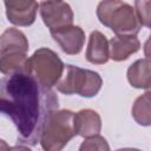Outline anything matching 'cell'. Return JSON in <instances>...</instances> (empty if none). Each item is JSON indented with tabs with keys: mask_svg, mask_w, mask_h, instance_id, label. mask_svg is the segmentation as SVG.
Returning a JSON list of instances; mask_svg holds the SVG:
<instances>
[{
	"mask_svg": "<svg viewBox=\"0 0 151 151\" xmlns=\"http://www.w3.org/2000/svg\"><path fill=\"white\" fill-rule=\"evenodd\" d=\"M58 106L57 93L31 73L6 74L0 79V113L15 125L20 144L37 145L46 119Z\"/></svg>",
	"mask_w": 151,
	"mask_h": 151,
	"instance_id": "obj_1",
	"label": "cell"
},
{
	"mask_svg": "<svg viewBox=\"0 0 151 151\" xmlns=\"http://www.w3.org/2000/svg\"><path fill=\"white\" fill-rule=\"evenodd\" d=\"M97 17L117 35H137L142 28L134 9L122 0H101L97 6Z\"/></svg>",
	"mask_w": 151,
	"mask_h": 151,
	"instance_id": "obj_2",
	"label": "cell"
},
{
	"mask_svg": "<svg viewBox=\"0 0 151 151\" xmlns=\"http://www.w3.org/2000/svg\"><path fill=\"white\" fill-rule=\"evenodd\" d=\"M74 136H77L74 126V112L70 110H55L46 119L40 144L46 151L61 150Z\"/></svg>",
	"mask_w": 151,
	"mask_h": 151,
	"instance_id": "obj_3",
	"label": "cell"
},
{
	"mask_svg": "<svg viewBox=\"0 0 151 151\" xmlns=\"http://www.w3.org/2000/svg\"><path fill=\"white\" fill-rule=\"evenodd\" d=\"M55 85L58 91L64 94H78L80 97L91 98L97 96L100 91L103 79L99 73L94 71L66 65L61 78Z\"/></svg>",
	"mask_w": 151,
	"mask_h": 151,
	"instance_id": "obj_4",
	"label": "cell"
},
{
	"mask_svg": "<svg viewBox=\"0 0 151 151\" xmlns=\"http://www.w3.org/2000/svg\"><path fill=\"white\" fill-rule=\"evenodd\" d=\"M31 74L47 87L54 86L64 73L65 65L59 55L50 48L41 47L29 58Z\"/></svg>",
	"mask_w": 151,
	"mask_h": 151,
	"instance_id": "obj_5",
	"label": "cell"
},
{
	"mask_svg": "<svg viewBox=\"0 0 151 151\" xmlns=\"http://www.w3.org/2000/svg\"><path fill=\"white\" fill-rule=\"evenodd\" d=\"M40 15L50 32L70 26L73 22L72 8L63 0H44L40 4Z\"/></svg>",
	"mask_w": 151,
	"mask_h": 151,
	"instance_id": "obj_6",
	"label": "cell"
},
{
	"mask_svg": "<svg viewBox=\"0 0 151 151\" xmlns=\"http://www.w3.org/2000/svg\"><path fill=\"white\" fill-rule=\"evenodd\" d=\"M6 17L15 26H31L37 15V0H5Z\"/></svg>",
	"mask_w": 151,
	"mask_h": 151,
	"instance_id": "obj_7",
	"label": "cell"
},
{
	"mask_svg": "<svg viewBox=\"0 0 151 151\" xmlns=\"http://www.w3.org/2000/svg\"><path fill=\"white\" fill-rule=\"evenodd\" d=\"M53 40L59 45L61 51L66 54H78L85 42V33L79 26H66L59 29L51 31Z\"/></svg>",
	"mask_w": 151,
	"mask_h": 151,
	"instance_id": "obj_8",
	"label": "cell"
},
{
	"mask_svg": "<svg viewBox=\"0 0 151 151\" xmlns=\"http://www.w3.org/2000/svg\"><path fill=\"white\" fill-rule=\"evenodd\" d=\"M140 48V41L136 35H116L109 41L110 58L114 61L126 60Z\"/></svg>",
	"mask_w": 151,
	"mask_h": 151,
	"instance_id": "obj_9",
	"label": "cell"
},
{
	"mask_svg": "<svg viewBox=\"0 0 151 151\" xmlns=\"http://www.w3.org/2000/svg\"><path fill=\"white\" fill-rule=\"evenodd\" d=\"M74 126L78 136L84 138L99 134L101 130V119L100 116L90 109L80 110L74 113Z\"/></svg>",
	"mask_w": 151,
	"mask_h": 151,
	"instance_id": "obj_10",
	"label": "cell"
},
{
	"mask_svg": "<svg viewBox=\"0 0 151 151\" xmlns=\"http://www.w3.org/2000/svg\"><path fill=\"white\" fill-rule=\"evenodd\" d=\"M28 51V40L26 35L14 28H7L0 35V57L11 54V53H24Z\"/></svg>",
	"mask_w": 151,
	"mask_h": 151,
	"instance_id": "obj_11",
	"label": "cell"
},
{
	"mask_svg": "<svg viewBox=\"0 0 151 151\" xmlns=\"http://www.w3.org/2000/svg\"><path fill=\"white\" fill-rule=\"evenodd\" d=\"M109 58H110V52H109V41L106 37L99 31H93L88 38V44L86 48V59L91 64L101 65L107 63Z\"/></svg>",
	"mask_w": 151,
	"mask_h": 151,
	"instance_id": "obj_12",
	"label": "cell"
},
{
	"mask_svg": "<svg viewBox=\"0 0 151 151\" xmlns=\"http://www.w3.org/2000/svg\"><path fill=\"white\" fill-rule=\"evenodd\" d=\"M127 80L136 88L150 87V59H138L127 70Z\"/></svg>",
	"mask_w": 151,
	"mask_h": 151,
	"instance_id": "obj_13",
	"label": "cell"
},
{
	"mask_svg": "<svg viewBox=\"0 0 151 151\" xmlns=\"http://www.w3.org/2000/svg\"><path fill=\"white\" fill-rule=\"evenodd\" d=\"M0 72L6 74L31 73L29 58L24 53H11L0 57Z\"/></svg>",
	"mask_w": 151,
	"mask_h": 151,
	"instance_id": "obj_14",
	"label": "cell"
},
{
	"mask_svg": "<svg viewBox=\"0 0 151 151\" xmlns=\"http://www.w3.org/2000/svg\"><path fill=\"white\" fill-rule=\"evenodd\" d=\"M132 117L134 120L143 126L151 124V107H150V91L138 97L132 106Z\"/></svg>",
	"mask_w": 151,
	"mask_h": 151,
	"instance_id": "obj_15",
	"label": "cell"
},
{
	"mask_svg": "<svg viewBox=\"0 0 151 151\" xmlns=\"http://www.w3.org/2000/svg\"><path fill=\"white\" fill-rule=\"evenodd\" d=\"M109 149H110V146H109L106 139L99 134L86 137L79 147L80 151H84V150H109Z\"/></svg>",
	"mask_w": 151,
	"mask_h": 151,
	"instance_id": "obj_16",
	"label": "cell"
},
{
	"mask_svg": "<svg viewBox=\"0 0 151 151\" xmlns=\"http://www.w3.org/2000/svg\"><path fill=\"white\" fill-rule=\"evenodd\" d=\"M134 8L140 25L150 27V0H136Z\"/></svg>",
	"mask_w": 151,
	"mask_h": 151,
	"instance_id": "obj_17",
	"label": "cell"
},
{
	"mask_svg": "<svg viewBox=\"0 0 151 151\" xmlns=\"http://www.w3.org/2000/svg\"><path fill=\"white\" fill-rule=\"evenodd\" d=\"M0 149H9V146L2 139H0Z\"/></svg>",
	"mask_w": 151,
	"mask_h": 151,
	"instance_id": "obj_18",
	"label": "cell"
}]
</instances>
